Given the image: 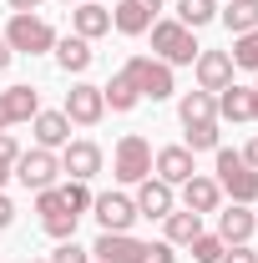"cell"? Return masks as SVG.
<instances>
[{
	"instance_id": "1",
	"label": "cell",
	"mask_w": 258,
	"mask_h": 263,
	"mask_svg": "<svg viewBox=\"0 0 258 263\" xmlns=\"http://www.w3.org/2000/svg\"><path fill=\"white\" fill-rule=\"evenodd\" d=\"M5 46L15 56H41V51H56V31L51 21H41L35 10H15L10 26H5Z\"/></svg>"
},
{
	"instance_id": "2",
	"label": "cell",
	"mask_w": 258,
	"mask_h": 263,
	"mask_svg": "<svg viewBox=\"0 0 258 263\" xmlns=\"http://www.w3.org/2000/svg\"><path fill=\"white\" fill-rule=\"evenodd\" d=\"M197 35L182 26V21H152V56L167 66H193L197 61Z\"/></svg>"
},
{
	"instance_id": "3",
	"label": "cell",
	"mask_w": 258,
	"mask_h": 263,
	"mask_svg": "<svg viewBox=\"0 0 258 263\" xmlns=\"http://www.w3.org/2000/svg\"><path fill=\"white\" fill-rule=\"evenodd\" d=\"M213 182H218L233 202H243V208L258 197V172L243 162V152H228V147H218V177H213Z\"/></svg>"
},
{
	"instance_id": "4",
	"label": "cell",
	"mask_w": 258,
	"mask_h": 263,
	"mask_svg": "<svg viewBox=\"0 0 258 263\" xmlns=\"http://www.w3.org/2000/svg\"><path fill=\"white\" fill-rule=\"evenodd\" d=\"M112 177H117V182H142V177H152V142H147L142 132H127V137L117 142V152H112Z\"/></svg>"
},
{
	"instance_id": "5",
	"label": "cell",
	"mask_w": 258,
	"mask_h": 263,
	"mask_svg": "<svg viewBox=\"0 0 258 263\" xmlns=\"http://www.w3.org/2000/svg\"><path fill=\"white\" fill-rule=\"evenodd\" d=\"M122 71L137 81V91H142L147 101H167L172 91H177V81H172V66L157 61V56H132Z\"/></svg>"
},
{
	"instance_id": "6",
	"label": "cell",
	"mask_w": 258,
	"mask_h": 263,
	"mask_svg": "<svg viewBox=\"0 0 258 263\" xmlns=\"http://www.w3.org/2000/svg\"><path fill=\"white\" fill-rule=\"evenodd\" d=\"M10 177H21V187H31V193H46V187H56V177H61V157L46 152V147H31V152L15 157Z\"/></svg>"
},
{
	"instance_id": "7",
	"label": "cell",
	"mask_w": 258,
	"mask_h": 263,
	"mask_svg": "<svg viewBox=\"0 0 258 263\" xmlns=\"http://www.w3.org/2000/svg\"><path fill=\"white\" fill-rule=\"evenodd\" d=\"M35 213H41V228L51 233L56 243L76 238V218H81V213H71V208H66L61 187H46V193H35Z\"/></svg>"
},
{
	"instance_id": "8",
	"label": "cell",
	"mask_w": 258,
	"mask_h": 263,
	"mask_svg": "<svg viewBox=\"0 0 258 263\" xmlns=\"http://www.w3.org/2000/svg\"><path fill=\"white\" fill-rule=\"evenodd\" d=\"M66 117H71V127H97L101 117H106V97H101V86L91 81H76L71 91H66Z\"/></svg>"
},
{
	"instance_id": "9",
	"label": "cell",
	"mask_w": 258,
	"mask_h": 263,
	"mask_svg": "<svg viewBox=\"0 0 258 263\" xmlns=\"http://www.w3.org/2000/svg\"><path fill=\"white\" fill-rule=\"evenodd\" d=\"M91 213H97L101 233H132V223H137V202L127 193H97Z\"/></svg>"
},
{
	"instance_id": "10",
	"label": "cell",
	"mask_w": 258,
	"mask_h": 263,
	"mask_svg": "<svg viewBox=\"0 0 258 263\" xmlns=\"http://www.w3.org/2000/svg\"><path fill=\"white\" fill-rule=\"evenodd\" d=\"M61 172L71 177V182H91V177L101 172V147L86 142V137H81V142H66L61 147Z\"/></svg>"
},
{
	"instance_id": "11",
	"label": "cell",
	"mask_w": 258,
	"mask_h": 263,
	"mask_svg": "<svg viewBox=\"0 0 258 263\" xmlns=\"http://www.w3.org/2000/svg\"><path fill=\"white\" fill-rule=\"evenodd\" d=\"M147 243L132 238V233H101L91 243V263H142Z\"/></svg>"
},
{
	"instance_id": "12",
	"label": "cell",
	"mask_w": 258,
	"mask_h": 263,
	"mask_svg": "<svg viewBox=\"0 0 258 263\" xmlns=\"http://www.w3.org/2000/svg\"><path fill=\"white\" fill-rule=\"evenodd\" d=\"M41 111V91L35 86H5L0 91V132H10L15 122H31Z\"/></svg>"
},
{
	"instance_id": "13",
	"label": "cell",
	"mask_w": 258,
	"mask_h": 263,
	"mask_svg": "<svg viewBox=\"0 0 258 263\" xmlns=\"http://www.w3.org/2000/svg\"><path fill=\"white\" fill-rule=\"evenodd\" d=\"M193 66H197V91H213L218 97L228 81H233V56L228 51H197Z\"/></svg>"
},
{
	"instance_id": "14",
	"label": "cell",
	"mask_w": 258,
	"mask_h": 263,
	"mask_svg": "<svg viewBox=\"0 0 258 263\" xmlns=\"http://www.w3.org/2000/svg\"><path fill=\"white\" fill-rule=\"evenodd\" d=\"M112 31V10L101 5V0H76V10H71V35H81V41H97V35Z\"/></svg>"
},
{
	"instance_id": "15",
	"label": "cell",
	"mask_w": 258,
	"mask_h": 263,
	"mask_svg": "<svg viewBox=\"0 0 258 263\" xmlns=\"http://www.w3.org/2000/svg\"><path fill=\"white\" fill-rule=\"evenodd\" d=\"M31 132H35V147L61 152L66 142H71V117H66V111H35V117H31Z\"/></svg>"
},
{
	"instance_id": "16",
	"label": "cell",
	"mask_w": 258,
	"mask_h": 263,
	"mask_svg": "<svg viewBox=\"0 0 258 263\" xmlns=\"http://www.w3.org/2000/svg\"><path fill=\"white\" fill-rule=\"evenodd\" d=\"M132 202H137V218H167L172 213V187L162 177H142Z\"/></svg>"
},
{
	"instance_id": "17",
	"label": "cell",
	"mask_w": 258,
	"mask_h": 263,
	"mask_svg": "<svg viewBox=\"0 0 258 263\" xmlns=\"http://www.w3.org/2000/svg\"><path fill=\"white\" fill-rule=\"evenodd\" d=\"M91 61H97L91 41H81V35H56V66H61L66 76H81V71H91Z\"/></svg>"
},
{
	"instance_id": "18",
	"label": "cell",
	"mask_w": 258,
	"mask_h": 263,
	"mask_svg": "<svg viewBox=\"0 0 258 263\" xmlns=\"http://www.w3.org/2000/svg\"><path fill=\"white\" fill-rule=\"evenodd\" d=\"M152 167H157V177L167 182V187H182L188 177H193L197 167H193V152L188 147H162L157 157H152Z\"/></svg>"
},
{
	"instance_id": "19",
	"label": "cell",
	"mask_w": 258,
	"mask_h": 263,
	"mask_svg": "<svg viewBox=\"0 0 258 263\" xmlns=\"http://www.w3.org/2000/svg\"><path fill=\"white\" fill-rule=\"evenodd\" d=\"M177 117H182V127H218V97L213 91H188L177 101Z\"/></svg>"
},
{
	"instance_id": "20",
	"label": "cell",
	"mask_w": 258,
	"mask_h": 263,
	"mask_svg": "<svg viewBox=\"0 0 258 263\" xmlns=\"http://www.w3.org/2000/svg\"><path fill=\"white\" fill-rule=\"evenodd\" d=\"M218 202H223V187H218V182H213V177H188V182H182V208H188V213H218Z\"/></svg>"
},
{
	"instance_id": "21",
	"label": "cell",
	"mask_w": 258,
	"mask_h": 263,
	"mask_svg": "<svg viewBox=\"0 0 258 263\" xmlns=\"http://www.w3.org/2000/svg\"><path fill=\"white\" fill-rule=\"evenodd\" d=\"M218 238H223L228 248H233V243H248V238H253V208H243V202L223 208V213H218Z\"/></svg>"
},
{
	"instance_id": "22",
	"label": "cell",
	"mask_w": 258,
	"mask_h": 263,
	"mask_svg": "<svg viewBox=\"0 0 258 263\" xmlns=\"http://www.w3.org/2000/svg\"><path fill=\"white\" fill-rule=\"evenodd\" d=\"M218 117H228V122H253V86L228 81L223 91H218Z\"/></svg>"
},
{
	"instance_id": "23",
	"label": "cell",
	"mask_w": 258,
	"mask_h": 263,
	"mask_svg": "<svg viewBox=\"0 0 258 263\" xmlns=\"http://www.w3.org/2000/svg\"><path fill=\"white\" fill-rule=\"evenodd\" d=\"M152 21H157V15H152L142 0H122V5L112 10V26H117L122 35H147V31H152Z\"/></svg>"
},
{
	"instance_id": "24",
	"label": "cell",
	"mask_w": 258,
	"mask_h": 263,
	"mask_svg": "<svg viewBox=\"0 0 258 263\" xmlns=\"http://www.w3.org/2000/svg\"><path fill=\"white\" fill-rule=\"evenodd\" d=\"M218 21H223L233 35L243 31H258V0H228L223 10H218Z\"/></svg>"
},
{
	"instance_id": "25",
	"label": "cell",
	"mask_w": 258,
	"mask_h": 263,
	"mask_svg": "<svg viewBox=\"0 0 258 263\" xmlns=\"http://www.w3.org/2000/svg\"><path fill=\"white\" fill-rule=\"evenodd\" d=\"M101 97H106V106H112V111H132V106L142 101V91H137V81H132L127 71H117V76L101 86Z\"/></svg>"
},
{
	"instance_id": "26",
	"label": "cell",
	"mask_w": 258,
	"mask_h": 263,
	"mask_svg": "<svg viewBox=\"0 0 258 263\" xmlns=\"http://www.w3.org/2000/svg\"><path fill=\"white\" fill-rule=\"evenodd\" d=\"M162 223H167V243L177 248V243H193L197 233H202V213H188L182 208V213H167Z\"/></svg>"
},
{
	"instance_id": "27",
	"label": "cell",
	"mask_w": 258,
	"mask_h": 263,
	"mask_svg": "<svg viewBox=\"0 0 258 263\" xmlns=\"http://www.w3.org/2000/svg\"><path fill=\"white\" fill-rule=\"evenodd\" d=\"M177 21H182L188 31L213 26V21H218V0H177Z\"/></svg>"
},
{
	"instance_id": "28",
	"label": "cell",
	"mask_w": 258,
	"mask_h": 263,
	"mask_svg": "<svg viewBox=\"0 0 258 263\" xmlns=\"http://www.w3.org/2000/svg\"><path fill=\"white\" fill-rule=\"evenodd\" d=\"M233 71H258V31H243L233 35Z\"/></svg>"
},
{
	"instance_id": "29",
	"label": "cell",
	"mask_w": 258,
	"mask_h": 263,
	"mask_svg": "<svg viewBox=\"0 0 258 263\" xmlns=\"http://www.w3.org/2000/svg\"><path fill=\"white\" fill-rule=\"evenodd\" d=\"M188 248H193V263H218V258H223V248H228V243L218 238V233H197V238L188 243Z\"/></svg>"
},
{
	"instance_id": "30",
	"label": "cell",
	"mask_w": 258,
	"mask_h": 263,
	"mask_svg": "<svg viewBox=\"0 0 258 263\" xmlns=\"http://www.w3.org/2000/svg\"><path fill=\"white\" fill-rule=\"evenodd\" d=\"M61 197H66V208H71V213H86V208H91V187H86V182H66L61 187Z\"/></svg>"
},
{
	"instance_id": "31",
	"label": "cell",
	"mask_w": 258,
	"mask_h": 263,
	"mask_svg": "<svg viewBox=\"0 0 258 263\" xmlns=\"http://www.w3.org/2000/svg\"><path fill=\"white\" fill-rule=\"evenodd\" d=\"M51 263H91V248H81L76 238H66V243H56Z\"/></svg>"
},
{
	"instance_id": "32",
	"label": "cell",
	"mask_w": 258,
	"mask_h": 263,
	"mask_svg": "<svg viewBox=\"0 0 258 263\" xmlns=\"http://www.w3.org/2000/svg\"><path fill=\"white\" fill-rule=\"evenodd\" d=\"M142 263H177V253H172V243L162 238V243H147V253H142Z\"/></svg>"
},
{
	"instance_id": "33",
	"label": "cell",
	"mask_w": 258,
	"mask_h": 263,
	"mask_svg": "<svg viewBox=\"0 0 258 263\" xmlns=\"http://www.w3.org/2000/svg\"><path fill=\"white\" fill-rule=\"evenodd\" d=\"M218 263H258V253L248 248V243H233V248H223V258Z\"/></svg>"
},
{
	"instance_id": "34",
	"label": "cell",
	"mask_w": 258,
	"mask_h": 263,
	"mask_svg": "<svg viewBox=\"0 0 258 263\" xmlns=\"http://www.w3.org/2000/svg\"><path fill=\"white\" fill-rule=\"evenodd\" d=\"M15 157H21V142H15L10 132H0V162H5V167H15Z\"/></svg>"
},
{
	"instance_id": "35",
	"label": "cell",
	"mask_w": 258,
	"mask_h": 263,
	"mask_svg": "<svg viewBox=\"0 0 258 263\" xmlns=\"http://www.w3.org/2000/svg\"><path fill=\"white\" fill-rule=\"evenodd\" d=\"M10 223H15V202H10V197L0 193V233L10 228Z\"/></svg>"
},
{
	"instance_id": "36",
	"label": "cell",
	"mask_w": 258,
	"mask_h": 263,
	"mask_svg": "<svg viewBox=\"0 0 258 263\" xmlns=\"http://www.w3.org/2000/svg\"><path fill=\"white\" fill-rule=\"evenodd\" d=\"M243 162H248V167H253V172H258V137H253V142H248V147H243Z\"/></svg>"
},
{
	"instance_id": "37",
	"label": "cell",
	"mask_w": 258,
	"mask_h": 263,
	"mask_svg": "<svg viewBox=\"0 0 258 263\" xmlns=\"http://www.w3.org/2000/svg\"><path fill=\"white\" fill-rule=\"evenodd\" d=\"M10 61H15V51H10V46H5V35H0V71H5Z\"/></svg>"
},
{
	"instance_id": "38",
	"label": "cell",
	"mask_w": 258,
	"mask_h": 263,
	"mask_svg": "<svg viewBox=\"0 0 258 263\" xmlns=\"http://www.w3.org/2000/svg\"><path fill=\"white\" fill-rule=\"evenodd\" d=\"M41 0H10V10H35Z\"/></svg>"
},
{
	"instance_id": "39",
	"label": "cell",
	"mask_w": 258,
	"mask_h": 263,
	"mask_svg": "<svg viewBox=\"0 0 258 263\" xmlns=\"http://www.w3.org/2000/svg\"><path fill=\"white\" fill-rule=\"evenodd\" d=\"M142 5H147V10H152V15H157V10H162V0H142Z\"/></svg>"
},
{
	"instance_id": "40",
	"label": "cell",
	"mask_w": 258,
	"mask_h": 263,
	"mask_svg": "<svg viewBox=\"0 0 258 263\" xmlns=\"http://www.w3.org/2000/svg\"><path fill=\"white\" fill-rule=\"evenodd\" d=\"M253 122H258V81H253Z\"/></svg>"
},
{
	"instance_id": "41",
	"label": "cell",
	"mask_w": 258,
	"mask_h": 263,
	"mask_svg": "<svg viewBox=\"0 0 258 263\" xmlns=\"http://www.w3.org/2000/svg\"><path fill=\"white\" fill-rule=\"evenodd\" d=\"M5 177H10V167H5V162H0V187H5Z\"/></svg>"
},
{
	"instance_id": "42",
	"label": "cell",
	"mask_w": 258,
	"mask_h": 263,
	"mask_svg": "<svg viewBox=\"0 0 258 263\" xmlns=\"http://www.w3.org/2000/svg\"><path fill=\"white\" fill-rule=\"evenodd\" d=\"M31 263H51V258H31Z\"/></svg>"
},
{
	"instance_id": "43",
	"label": "cell",
	"mask_w": 258,
	"mask_h": 263,
	"mask_svg": "<svg viewBox=\"0 0 258 263\" xmlns=\"http://www.w3.org/2000/svg\"><path fill=\"white\" fill-rule=\"evenodd\" d=\"M253 233H258V213H253Z\"/></svg>"
},
{
	"instance_id": "44",
	"label": "cell",
	"mask_w": 258,
	"mask_h": 263,
	"mask_svg": "<svg viewBox=\"0 0 258 263\" xmlns=\"http://www.w3.org/2000/svg\"><path fill=\"white\" fill-rule=\"evenodd\" d=\"M66 5H76V0H66Z\"/></svg>"
}]
</instances>
